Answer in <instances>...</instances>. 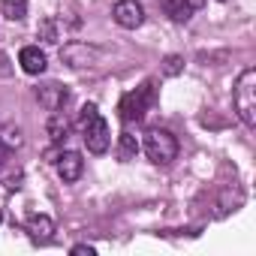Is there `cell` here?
<instances>
[{"label":"cell","instance_id":"obj_1","mask_svg":"<svg viewBox=\"0 0 256 256\" xmlns=\"http://www.w3.org/2000/svg\"><path fill=\"white\" fill-rule=\"evenodd\" d=\"M78 133H82V139H84V145H88L90 154H106V151H108V142H112V136H108V124H106V118L96 112L94 102L82 106V114H78Z\"/></svg>","mask_w":256,"mask_h":256},{"label":"cell","instance_id":"obj_2","mask_svg":"<svg viewBox=\"0 0 256 256\" xmlns=\"http://www.w3.org/2000/svg\"><path fill=\"white\" fill-rule=\"evenodd\" d=\"M235 112L247 126H256V70H244L235 82V94H232Z\"/></svg>","mask_w":256,"mask_h":256},{"label":"cell","instance_id":"obj_3","mask_svg":"<svg viewBox=\"0 0 256 256\" xmlns=\"http://www.w3.org/2000/svg\"><path fill=\"white\" fill-rule=\"evenodd\" d=\"M154 94H157V88H154V82H151V78H148L145 84H139L136 90L124 94V100H120V120H126V124L142 120V118H145V112L154 106Z\"/></svg>","mask_w":256,"mask_h":256},{"label":"cell","instance_id":"obj_4","mask_svg":"<svg viewBox=\"0 0 256 256\" xmlns=\"http://www.w3.org/2000/svg\"><path fill=\"white\" fill-rule=\"evenodd\" d=\"M145 154L151 163L157 166H166L178 157V139L169 133V130H160V126H154V130L145 133Z\"/></svg>","mask_w":256,"mask_h":256},{"label":"cell","instance_id":"obj_5","mask_svg":"<svg viewBox=\"0 0 256 256\" xmlns=\"http://www.w3.org/2000/svg\"><path fill=\"white\" fill-rule=\"evenodd\" d=\"M112 18L124 30H136V28L145 24V6L139 4V0H118L114 10H112Z\"/></svg>","mask_w":256,"mask_h":256},{"label":"cell","instance_id":"obj_6","mask_svg":"<svg viewBox=\"0 0 256 256\" xmlns=\"http://www.w3.org/2000/svg\"><path fill=\"white\" fill-rule=\"evenodd\" d=\"M96 48L94 46H88V42H78V40H72V42H64V48H60V60L66 64V66H76V70H82V66H90L94 60H96Z\"/></svg>","mask_w":256,"mask_h":256},{"label":"cell","instance_id":"obj_7","mask_svg":"<svg viewBox=\"0 0 256 256\" xmlns=\"http://www.w3.org/2000/svg\"><path fill=\"white\" fill-rule=\"evenodd\" d=\"M36 100H40L42 108L60 112V108L66 106V100H70V90H66L64 84H58V82H48V84H42V88L36 90Z\"/></svg>","mask_w":256,"mask_h":256},{"label":"cell","instance_id":"obj_8","mask_svg":"<svg viewBox=\"0 0 256 256\" xmlns=\"http://www.w3.org/2000/svg\"><path fill=\"white\" fill-rule=\"evenodd\" d=\"M18 64L28 76H40V72H46V52L40 46H24L18 52Z\"/></svg>","mask_w":256,"mask_h":256},{"label":"cell","instance_id":"obj_9","mask_svg":"<svg viewBox=\"0 0 256 256\" xmlns=\"http://www.w3.org/2000/svg\"><path fill=\"white\" fill-rule=\"evenodd\" d=\"M82 169H84V160H82L78 151H64V154H60V160H58V172H60V178H64L66 184L78 181V178H82Z\"/></svg>","mask_w":256,"mask_h":256},{"label":"cell","instance_id":"obj_10","mask_svg":"<svg viewBox=\"0 0 256 256\" xmlns=\"http://www.w3.org/2000/svg\"><path fill=\"white\" fill-rule=\"evenodd\" d=\"M46 130H48L52 142H54V145H60V142H66V139H70L72 124H70V118H66L64 112H52V118H48V124H46Z\"/></svg>","mask_w":256,"mask_h":256},{"label":"cell","instance_id":"obj_11","mask_svg":"<svg viewBox=\"0 0 256 256\" xmlns=\"http://www.w3.org/2000/svg\"><path fill=\"white\" fill-rule=\"evenodd\" d=\"M28 232H30L34 241H48L52 232H54V220L46 217V214H34V217L28 220Z\"/></svg>","mask_w":256,"mask_h":256},{"label":"cell","instance_id":"obj_12","mask_svg":"<svg viewBox=\"0 0 256 256\" xmlns=\"http://www.w3.org/2000/svg\"><path fill=\"white\" fill-rule=\"evenodd\" d=\"M163 10H166V16L172 18V22H190L193 18V6H190V0H163Z\"/></svg>","mask_w":256,"mask_h":256},{"label":"cell","instance_id":"obj_13","mask_svg":"<svg viewBox=\"0 0 256 256\" xmlns=\"http://www.w3.org/2000/svg\"><path fill=\"white\" fill-rule=\"evenodd\" d=\"M0 145H4L6 151H16V148H22V145H24V136H22V130H18V126H12V124L0 126Z\"/></svg>","mask_w":256,"mask_h":256},{"label":"cell","instance_id":"obj_14","mask_svg":"<svg viewBox=\"0 0 256 256\" xmlns=\"http://www.w3.org/2000/svg\"><path fill=\"white\" fill-rule=\"evenodd\" d=\"M4 16L10 22H22L28 16V0H4Z\"/></svg>","mask_w":256,"mask_h":256},{"label":"cell","instance_id":"obj_15","mask_svg":"<svg viewBox=\"0 0 256 256\" xmlns=\"http://www.w3.org/2000/svg\"><path fill=\"white\" fill-rule=\"evenodd\" d=\"M118 142H120V160H133L139 154V142H136L133 133H120Z\"/></svg>","mask_w":256,"mask_h":256},{"label":"cell","instance_id":"obj_16","mask_svg":"<svg viewBox=\"0 0 256 256\" xmlns=\"http://www.w3.org/2000/svg\"><path fill=\"white\" fill-rule=\"evenodd\" d=\"M40 36H42L46 42H60V22H58V18H46V22L40 24Z\"/></svg>","mask_w":256,"mask_h":256},{"label":"cell","instance_id":"obj_17","mask_svg":"<svg viewBox=\"0 0 256 256\" xmlns=\"http://www.w3.org/2000/svg\"><path fill=\"white\" fill-rule=\"evenodd\" d=\"M181 70H184V58L181 54H169L163 60V76H178Z\"/></svg>","mask_w":256,"mask_h":256},{"label":"cell","instance_id":"obj_18","mask_svg":"<svg viewBox=\"0 0 256 256\" xmlns=\"http://www.w3.org/2000/svg\"><path fill=\"white\" fill-rule=\"evenodd\" d=\"M72 253H88V256H94V247H90V244H76Z\"/></svg>","mask_w":256,"mask_h":256},{"label":"cell","instance_id":"obj_19","mask_svg":"<svg viewBox=\"0 0 256 256\" xmlns=\"http://www.w3.org/2000/svg\"><path fill=\"white\" fill-rule=\"evenodd\" d=\"M190 6H193V10H202V6H205V0H190Z\"/></svg>","mask_w":256,"mask_h":256},{"label":"cell","instance_id":"obj_20","mask_svg":"<svg viewBox=\"0 0 256 256\" xmlns=\"http://www.w3.org/2000/svg\"><path fill=\"white\" fill-rule=\"evenodd\" d=\"M4 154H6V148H4V145H0V166H4Z\"/></svg>","mask_w":256,"mask_h":256},{"label":"cell","instance_id":"obj_21","mask_svg":"<svg viewBox=\"0 0 256 256\" xmlns=\"http://www.w3.org/2000/svg\"><path fill=\"white\" fill-rule=\"evenodd\" d=\"M0 220H4V211H0Z\"/></svg>","mask_w":256,"mask_h":256},{"label":"cell","instance_id":"obj_22","mask_svg":"<svg viewBox=\"0 0 256 256\" xmlns=\"http://www.w3.org/2000/svg\"><path fill=\"white\" fill-rule=\"evenodd\" d=\"M220 4H226V0H220Z\"/></svg>","mask_w":256,"mask_h":256}]
</instances>
